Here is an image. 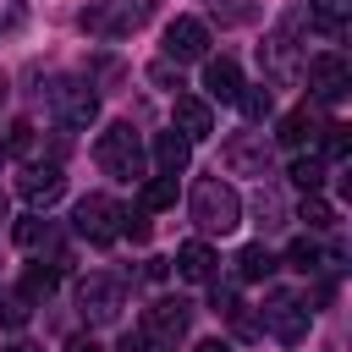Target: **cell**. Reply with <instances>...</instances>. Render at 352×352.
Returning a JSON list of instances; mask_svg holds the SVG:
<instances>
[{
    "label": "cell",
    "mask_w": 352,
    "mask_h": 352,
    "mask_svg": "<svg viewBox=\"0 0 352 352\" xmlns=\"http://www.w3.org/2000/svg\"><path fill=\"white\" fill-rule=\"evenodd\" d=\"M28 314H33V302H28L22 292H0V324L22 330V324H28Z\"/></svg>",
    "instance_id": "83f0119b"
},
{
    "label": "cell",
    "mask_w": 352,
    "mask_h": 352,
    "mask_svg": "<svg viewBox=\"0 0 352 352\" xmlns=\"http://www.w3.org/2000/svg\"><path fill=\"white\" fill-rule=\"evenodd\" d=\"M148 16H154V0H88V6H82V33L121 38V33L143 28Z\"/></svg>",
    "instance_id": "3957f363"
},
{
    "label": "cell",
    "mask_w": 352,
    "mask_h": 352,
    "mask_svg": "<svg viewBox=\"0 0 352 352\" xmlns=\"http://www.w3.org/2000/svg\"><path fill=\"white\" fill-rule=\"evenodd\" d=\"M192 352H231V341H226V336H209V341H198Z\"/></svg>",
    "instance_id": "8d00e7d4"
},
{
    "label": "cell",
    "mask_w": 352,
    "mask_h": 352,
    "mask_svg": "<svg viewBox=\"0 0 352 352\" xmlns=\"http://www.w3.org/2000/svg\"><path fill=\"white\" fill-rule=\"evenodd\" d=\"M280 214H286V209H280V198L264 187V192H258V226L270 231V226H280Z\"/></svg>",
    "instance_id": "1f68e13d"
},
{
    "label": "cell",
    "mask_w": 352,
    "mask_h": 352,
    "mask_svg": "<svg viewBox=\"0 0 352 352\" xmlns=\"http://www.w3.org/2000/svg\"><path fill=\"white\" fill-rule=\"evenodd\" d=\"M253 11H258L253 0H214V16L220 22H253Z\"/></svg>",
    "instance_id": "f546056e"
},
{
    "label": "cell",
    "mask_w": 352,
    "mask_h": 352,
    "mask_svg": "<svg viewBox=\"0 0 352 352\" xmlns=\"http://www.w3.org/2000/svg\"><path fill=\"white\" fill-rule=\"evenodd\" d=\"M270 154H275V138L270 132H231L226 143H220V160H226V170L231 176H270Z\"/></svg>",
    "instance_id": "8992f818"
},
{
    "label": "cell",
    "mask_w": 352,
    "mask_h": 352,
    "mask_svg": "<svg viewBox=\"0 0 352 352\" xmlns=\"http://www.w3.org/2000/svg\"><path fill=\"white\" fill-rule=\"evenodd\" d=\"M121 204L116 198H104V192H88V198H77V209H72V231L82 236V242H94V248H110L116 236H121Z\"/></svg>",
    "instance_id": "277c9868"
},
{
    "label": "cell",
    "mask_w": 352,
    "mask_h": 352,
    "mask_svg": "<svg viewBox=\"0 0 352 352\" xmlns=\"http://www.w3.org/2000/svg\"><path fill=\"white\" fill-rule=\"evenodd\" d=\"M286 264L297 270V275H314V270H324V264H336V253H324L314 236H297L292 248H286Z\"/></svg>",
    "instance_id": "ffe728a7"
},
{
    "label": "cell",
    "mask_w": 352,
    "mask_h": 352,
    "mask_svg": "<svg viewBox=\"0 0 352 352\" xmlns=\"http://www.w3.org/2000/svg\"><path fill=\"white\" fill-rule=\"evenodd\" d=\"M297 220H302L308 231H330V226H336V209H330L319 192H308V198H302V209H297Z\"/></svg>",
    "instance_id": "4316f807"
},
{
    "label": "cell",
    "mask_w": 352,
    "mask_h": 352,
    "mask_svg": "<svg viewBox=\"0 0 352 352\" xmlns=\"http://www.w3.org/2000/svg\"><path fill=\"white\" fill-rule=\"evenodd\" d=\"M66 352H104V346H99L94 336H72V341H66Z\"/></svg>",
    "instance_id": "e575fe53"
},
{
    "label": "cell",
    "mask_w": 352,
    "mask_h": 352,
    "mask_svg": "<svg viewBox=\"0 0 352 352\" xmlns=\"http://www.w3.org/2000/svg\"><path fill=\"white\" fill-rule=\"evenodd\" d=\"M0 99H6V77H0Z\"/></svg>",
    "instance_id": "ab89813d"
},
{
    "label": "cell",
    "mask_w": 352,
    "mask_h": 352,
    "mask_svg": "<svg viewBox=\"0 0 352 352\" xmlns=\"http://www.w3.org/2000/svg\"><path fill=\"white\" fill-rule=\"evenodd\" d=\"M170 264H176V275H182V280H192V286H209V280L220 275V253H214L209 242H182Z\"/></svg>",
    "instance_id": "5bb4252c"
},
{
    "label": "cell",
    "mask_w": 352,
    "mask_h": 352,
    "mask_svg": "<svg viewBox=\"0 0 352 352\" xmlns=\"http://www.w3.org/2000/svg\"><path fill=\"white\" fill-rule=\"evenodd\" d=\"M11 236H16V248H28V253H50V248H55V226H50L44 214H22V220L11 226Z\"/></svg>",
    "instance_id": "ac0fdd59"
},
{
    "label": "cell",
    "mask_w": 352,
    "mask_h": 352,
    "mask_svg": "<svg viewBox=\"0 0 352 352\" xmlns=\"http://www.w3.org/2000/svg\"><path fill=\"white\" fill-rule=\"evenodd\" d=\"M165 60L170 66H187V60H209V28L198 16H176L165 28Z\"/></svg>",
    "instance_id": "8fae6325"
},
{
    "label": "cell",
    "mask_w": 352,
    "mask_h": 352,
    "mask_svg": "<svg viewBox=\"0 0 352 352\" xmlns=\"http://www.w3.org/2000/svg\"><path fill=\"white\" fill-rule=\"evenodd\" d=\"M187 214H192V226L204 236H226V231L242 226V192L231 182H220V176H204V182H192Z\"/></svg>",
    "instance_id": "6da1fadb"
},
{
    "label": "cell",
    "mask_w": 352,
    "mask_h": 352,
    "mask_svg": "<svg viewBox=\"0 0 352 352\" xmlns=\"http://www.w3.org/2000/svg\"><path fill=\"white\" fill-rule=\"evenodd\" d=\"M138 198H143V209H170L176 204V176H148L138 187Z\"/></svg>",
    "instance_id": "cb8c5ba5"
},
{
    "label": "cell",
    "mask_w": 352,
    "mask_h": 352,
    "mask_svg": "<svg viewBox=\"0 0 352 352\" xmlns=\"http://www.w3.org/2000/svg\"><path fill=\"white\" fill-rule=\"evenodd\" d=\"M187 160H192V143H187L176 126H170V132H154V170H160V176H182Z\"/></svg>",
    "instance_id": "e0dca14e"
},
{
    "label": "cell",
    "mask_w": 352,
    "mask_h": 352,
    "mask_svg": "<svg viewBox=\"0 0 352 352\" xmlns=\"http://www.w3.org/2000/svg\"><path fill=\"white\" fill-rule=\"evenodd\" d=\"M176 132H182L187 143L209 138V132H214V110H209L198 94H176Z\"/></svg>",
    "instance_id": "2e32d148"
},
{
    "label": "cell",
    "mask_w": 352,
    "mask_h": 352,
    "mask_svg": "<svg viewBox=\"0 0 352 352\" xmlns=\"http://www.w3.org/2000/svg\"><path fill=\"white\" fill-rule=\"evenodd\" d=\"M116 352H148V336H143V330H126V336H121V346H116Z\"/></svg>",
    "instance_id": "836d02e7"
},
{
    "label": "cell",
    "mask_w": 352,
    "mask_h": 352,
    "mask_svg": "<svg viewBox=\"0 0 352 352\" xmlns=\"http://www.w3.org/2000/svg\"><path fill=\"white\" fill-rule=\"evenodd\" d=\"M204 88H209V99L236 104V94H242V72H236V60H231V55H209V60H204Z\"/></svg>",
    "instance_id": "9a60e30c"
},
{
    "label": "cell",
    "mask_w": 352,
    "mask_h": 352,
    "mask_svg": "<svg viewBox=\"0 0 352 352\" xmlns=\"http://www.w3.org/2000/svg\"><path fill=\"white\" fill-rule=\"evenodd\" d=\"M0 154H6V138H0Z\"/></svg>",
    "instance_id": "60d3db41"
},
{
    "label": "cell",
    "mask_w": 352,
    "mask_h": 352,
    "mask_svg": "<svg viewBox=\"0 0 352 352\" xmlns=\"http://www.w3.org/2000/svg\"><path fill=\"white\" fill-rule=\"evenodd\" d=\"M319 33H341L346 28V16H352V0H308V11H302Z\"/></svg>",
    "instance_id": "44dd1931"
},
{
    "label": "cell",
    "mask_w": 352,
    "mask_h": 352,
    "mask_svg": "<svg viewBox=\"0 0 352 352\" xmlns=\"http://www.w3.org/2000/svg\"><path fill=\"white\" fill-rule=\"evenodd\" d=\"M0 220H11V204H6V192H0Z\"/></svg>",
    "instance_id": "74e56055"
},
{
    "label": "cell",
    "mask_w": 352,
    "mask_h": 352,
    "mask_svg": "<svg viewBox=\"0 0 352 352\" xmlns=\"http://www.w3.org/2000/svg\"><path fill=\"white\" fill-rule=\"evenodd\" d=\"M11 352H38V346H28V341H16V346H11Z\"/></svg>",
    "instance_id": "f35d334b"
},
{
    "label": "cell",
    "mask_w": 352,
    "mask_h": 352,
    "mask_svg": "<svg viewBox=\"0 0 352 352\" xmlns=\"http://www.w3.org/2000/svg\"><path fill=\"white\" fill-rule=\"evenodd\" d=\"M258 60H264V77H270V82H292V77L302 72V66H297V38H292V16L258 44Z\"/></svg>",
    "instance_id": "7c38bea8"
},
{
    "label": "cell",
    "mask_w": 352,
    "mask_h": 352,
    "mask_svg": "<svg viewBox=\"0 0 352 352\" xmlns=\"http://www.w3.org/2000/svg\"><path fill=\"white\" fill-rule=\"evenodd\" d=\"M148 82H160V88H170V94H176V88H182V66L154 60V66H148Z\"/></svg>",
    "instance_id": "4dcf8cb0"
},
{
    "label": "cell",
    "mask_w": 352,
    "mask_h": 352,
    "mask_svg": "<svg viewBox=\"0 0 352 352\" xmlns=\"http://www.w3.org/2000/svg\"><path fill=\"white\" fill-rule=\"evenodd\" d=\"M50 116H55L66 132H82V126H94V116H99V94H94L88 82H77V77H60V82H50Z\"/></svg>",
    "instance_id": "5b68a950"
},
{
    "label": "cell",
    "mask_w": 352,
    "mask_h": 352,
    "mask_svg": "<svg viewBox=\"0 0 352 352\" xmlns=\"http://www.w3.org/2000/svg\"><path fill=\"white\" fill-rule=\"evenodd\" d=\"M314 132H319V116H314L308 104H297V110H286V116H280V132H275V138H280L286 148H297V143H308Z\"/></svg>",
    "instance_id": "d6986e66"
},
{
    "label": "cell",
    "mask_w": 352,
    "mask_h": 352,
    "mask_svg": "<svg viewBox=\"0 0 352 352\" xmlns=\"http://www.w3.org/2000/svg\"><path fill=\"white\" fill-rule=\"evenodd\" d=\"M319 148H324L319 160H346V126L341 121H324L319 126Z\"/></svg>",
    "instance_id": "f1b7e54d"
},
{
    "label": "cell",
    "mask_w": 352,
    "mask_h": 352,
    "mask_svg": "<svg viewBox=\"0 0 352 352\" xmlns=\"http://www.w3.org/2000/svg\"><path fill=\"white\" fill-rule=\"evenodd\" d=\"M258 330H270L275 341H302L308 336V297H286V292H275L270 297V308L258 314Z\"/></svg>",
    "instance_id": "9c48e42d"
},
{
    "label": "cell",
    "mask_w": 352,
    "mask_h": 352,
    "mask_svg": "<svg viewBox=\"0 0 352 352\" xmlns=\"http://www.w3.org/2000/svg\"><path fill=\"white\" fill-rule=\"evenodd\" d=\"M28 148H33V126H28V121H16V126L6 132V154H28Z\"/></svg>",
    "instance_id": "d6a6232c"
},
{
    "label": "cell",
    "mask_w": 352,
    "mask_h": 352,
    "mask_svg": "<svg viewBox=\"0 0 352 352\" xmlns=\"http://www.w3.org/2000/svg\"><path fill=\"white\" fill-rule=\"evenodd\" d=\"M11 28H22V6H6V16H0V33H11Z\"/></svg>",
    "instance_id": "d590c367"
},
{
    "label": "cell",
    "mask_w": 352,
    "mask_h": 352,
    "mask_svg": "<svg viewBox=\"0 0 352 352\" xmlns=\"http://www.w3.org/2000/svg\"><path fill=\"white\" fill-rule=\"evenodd\" d=\"M94 160H99V170L116 176V182H143V143H138L132 121H110V126L99 132V143H94Z\"/></svg>",
    "instance_id": "7a4b0ae2"
},
{
    "label": "cell",
    "mask_w": 352,
    "mask_h": 352,
    "mask_svg": "<svg viewBox=\"0 0 352 352\" xmlns=\"http://www.w3.org/2000/svg\"><path fill=\"white\" fill-rule=\"evenodd\" d=\"M16 192H22L33 209H50V204L66 192V170H60V165H22Z\"/></svg>",
    "instance_id": "4fadbf2b"
},
{
    "label": "cell",
    "mask_w": 352,
    "mask_h": 352,
    "mask_svg": "<svg viewBox=\"0 0 352 352\" xmlns=\"http://www.w3.org/2000/svg\"><path fill=\"white\" fill-rule=\"evenodd\" d=\"M292 182H297L302 192H319V187H324V160H319V154H297V160H292Z\"/></svg>",
    "instance_id": "603a6c76"
},
{
    "label": "cell",
    "mask_w": 352,
    "mask_h": 352,
    "mask_svg": "<svg viewBox=\"0 0 352 352\" xmlns=\"http://www.w3.org/2000/svg\"><path fill=\"white\" fill-rule=\"evenodd\" d=\"M302 72H308L314 104H336V99H346V88H352V66H346L341 55H314Z\"/></svg>",
    "instance_id": "30bf717a"
},
{
    "label": "cell",
    "mask_w": 352,
    "mask_h": 352,
    "mask_svg": "<svg viewBox=\"0 0 352 352\" xmlns=\"http://www.w3.org/2000/svg\"><path fill=\"white\" fill-rule=\"evenodd\" d=\"M270 270H275V253H270L264 242H248V248L236 253V275H242V280H264Z\"/></svg>",
    "instance_id": "7402d4cb"
},
{
    "label": "cell",
    "mask_w": 352,
    "mask_h": 352,
    "mask_svg": "<svg viewBox=\"0 0 352 352\" xmlns=\"http://www.w3.org/2000/svg\"><path fill=\"white\" fill-rule=\"evenodd\" d=\"M55 280H60V264H50V270H44V264H33V270H28V280H22L16 292H22L28 302H38V297H50V292H55Z\"/></svg>",
    "instance_id": "d4e9b609"
},
{
    "label": "cell",
    "mask_w": 352,
    "mask_h": 352,
    "mask_svg": "<svg viewBox=\"0 0 352 352\" xmlns=\"http://www.w3.org/2000/svg\"><path fill=\"white\" fill-rule=\"evenodd\" d=\"M236 104H242V116H248V121H264V116L275 110V94H270L264 82H258V88H248V82H242V94H236Z\"/></svg>",
    "instance_id": "484cf974"
},
{
    "label": "cell",
    "mask_w": 352,
    "mask_h": 352,
    "mask_svg": "<svg viewBox=\"0 0 352 352\" xmlns=\"http://www.w3.org/2000/svg\"><path fill=\"white\" fill-rule=\"evenodd\" d=\"M138 330L148 336V346H182L187 330H192V308L182 297H160V302L143 308V324Z\"/></svg>",
    "instance_id": "52a82bcc"
},
{
    "label": "cell",
    "mask_w": 352,
    "mask_h": 352,
    "mask_svg": "<svg viewBox=\"0 0 352 352\" xmlns=\"http://www.w3.org/2000/svg\"><path fill=\"white\" fill-rule=\"evenodd\" d=\"M77 308H82V319H94V324H110V319L126 308V286H121L116 275H88V280L77 286Z\"/></svg>",
    "instance_id": "ba28073f"
}]
</instances>
